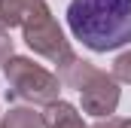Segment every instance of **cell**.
Here are the masks:
<instances>
[{
  "instance_id": "cell-1",
  "label": "cell",
  "mask_w": 131,
  "mask_h": 128,
  "mask_svg": "<svg viewBox=\"0 0 131 128\" xmlns=\"http://www.w3.org/2000/svg\"><path fill=\"white\" fill-rule=\"evenodd\" d=\"M70 34L92 52H113L131 43V0H70Z\"/></svg>"
},
{
  "instance_id": "cell-2",
  "label": "cell",
  "mask_w": 131,
  "mask_h": 128,
  "mask_svg": "<svg viewBox=\"0 0 131 128\" xmlns=\"http://www.w3.org/2000/svg\"><path fill=\"white\" fill-rule=\"evenodd\" d=\"M6 73V98L12 101H25L31 107H49L58 101L61 92V79L58 73L46 70L43 64H37L28 55H12L9 61L3 64Z\"/></svg>"
},
{
  "instance_id": "cell-3",
  "label": "cell",
  "mask_w": 131,
  "mask_h": 128,
  "mask_svg": "<svg viewBox=\"0 0 131 128\" xmlns=\"http://www.w3.org/2000/svg\"><path fill=\"white\" fill-rule=\"evenodd\" d=\"M21 37H25V43H28L31 52L49 58L52 64H61V61H67V58L73 55L70 40L64 37L61 25L55 22L52 9H49L46 3H37L31 12H28V18H25V25H21Z\"/></svg>"
},
{
  "instance_id": "cell-4",
  "label": "cell",
  "mask_w": 131,
  "mask_h": 128,
  "mask_svg": "<svg viewBox=\"0 0 131 128\" xmlns=\"http://www.w3.org/2000/svg\"><path fill=\"white\" fill-rule=\"evenodd\" d=\"M82 113H89V116H95V119H107V116H113L116 113V107H119V98H122V89H119V82L113 79V73H107V70H95V76L82 86Z\"/></svg>"
},
{
  "instance_id": "cell-5",
  "label": "cell",
  "mask_w": 131,
  "mask_h": 128,
  "mask_svg": "<svg viewBox=\"0 0 131 128\" xmlns=\"http://www.w3.org/2000/svg\"><path fill=\"white\" fill-rule=\"evenodd\" d=\"M43 125L46 128H92L85 125L82 113L70 101H55V104L43 107Z\"/></svg>"
},
{
  "instance_id": "cell-6",
  "label": "cell",
  "mask_w": 131,
  "mask_h": 128,
  "mask_svg": "<svg viewBox=\"0 0 131 128\" xmlns=\"http://www.w3.org/2000/svg\"><path fill=\"white\" fill-rule=\"evenodd\" d=\"M95 64L85 61V58H79V55H70L67 61L58 64V79H61V86L67 89H76V92H82V86L95 76Z\"/></svg>"
},
{
  "instance_id": "cell-7",
  "label": "cell",
  "mask_w": 131,
  "mask_h": 128,
  "mask_svg": "<svg viewBox=\"0 0 131 128\" xmlns=\"http://www.w3.org/2000/svg\"><path fill=\"white\" fill-rule=\"evenodd\" d=\"M0 128H46L43 125V110H37L31 104L9 107L0 119Z\"/></svg>"
},
{
  "instance_id": "cell-8",
  "label": "cell",
  "mask_w": 131,
  "mask_h": 128,
  "mask_svg": "<svg viewBox=\"0 0 131 128\" xmlns=\"http://www.w3.org/2000/svg\"><path fill=\"white\" fill-rule=\"evenodd\" d=\"M110 73H113L116 82H128V86H131V49H128V52H122V55H116Z\"/></svg>"
},
{
  "instance_id": "cell-9",
  "label": "cell",
  "mask_w": 131,
  "mask_h": 128,
  "mask_svg": "<svg viewBox=\"0 0 131 128\" xmlns=\"http://www.w3.org/2000/svg\"><path fill=\"white\" fill-rule=\"evenodd\" d=\"M12 58V37H9V31H3L0 28V67Z\"/></svg>"
},
{
  "instance_id": "cell-10",
  "label": "cell",
  "mask_w": 131,
  "mask_h": 128,
  "mask_svg": "<svg viewBox=\"0 0 131 128\" xmlns=\"http://www.w3.org/2000/svg\"><path fill=\"white\" fill-rule=\"evenodd\" d=\"M92 128H122V119L119 116H107V119H98Z\"/></svg>"
},
{
  "instance_id": "cell-11",
  "label": "cell",
  "mask_w": 131,
  "mask_h": 128,
  "mask_svg": "<svg viewBox=\"0 0 131 128\" xmlns=\"http://www.w3.org/2000/svg\"><path fill=\"white\" fill-rule=\"evenodd\" d=\"M28 6H37V3H46V0H25Z\"/></svg>"
},
{
  "instance_id": "cell-12",
  "label": "cell",
  "mask_w": 131,
  "mask_h": 128,
  "mask_svg": "<svg viewBox=\"0 0 131 128\" xmlns=\"http://www.w3.org/2000/svg\"><path fill=\"white\" fill-rule=\"evenodd\" d=\"M122 128H131V119H122Z\"/></svg>"
},
{
  "instance_id": "cell-13",
  "label": "cell",
  "mask_w": 131,
  "mask_h": 128,
  "mask_svg": "<svg viewBox=\"0 0 131 128\" xmlns=\"http://www.w3.org/2000/svg\"><path fill=\"white\" fill-rule=\"evenodd\" d=\"M0 119H3V113H0Z\"/></svg>"
}]
</instances>
